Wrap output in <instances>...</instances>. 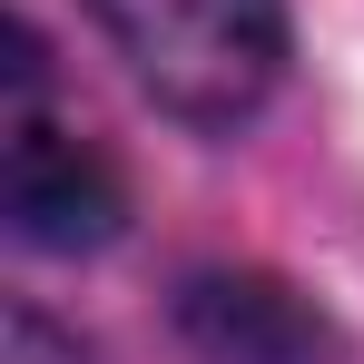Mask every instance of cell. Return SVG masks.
<instances>
[{"label":"cell","instance_id":"6da1fadb","mask_svg":"<svg viewBox=\"0 0 364 364\" xmlns=\"http://www.w3.org/2000/svg\"><path fill=\"white\" fill-rule=\"evenodd\" d=\"M128 79L187 128H246L286 79V0H89Z\"/></svg>","mask_w":364,"mask_h":364},{"label":"cell","instance_id":"7a4b0ae2","mask_svg":"<svg viewBox=\"0 0 364 364\" xmlns=\"http://www.w3.org/2000/svg\"><path fill=\"white\" fill-rule=\"evenodd\" d=\"M0 197H10V237L50 246V256H89V246L119 237L128 187L109 168L99 138H79L69 119L40 109V89H10V168H0Z\"/></svg>","mask_w":364,"mask_h":364},{"label":"cell","instance_id":"3957f363","mask_svg":"<svg viewBox=\"0 0 364 364\" xmlns=\"http://www.w3.org/2000/svg\"><path fill=\"white\" fill-rule=\"evenodd\" d=\"M178 335L197 364H335V325L266 266H197L178 286Z\"/></svg>","mask_w":364,"mask_h":364},{"label":"cell","instance_id":"277c9868","mask_svg":"<svg viewBox=\"0 0 364 364\" xmlns=\"http://www.w3.org/2000/svg\"><path fill=\"white\" fill-rule=\"evenodd\" d=\"M0 364H89V345L60 335L40 305H10V325H0Z\"/></svg>","mask_w":364,"mask_h":364}]
</instances>
